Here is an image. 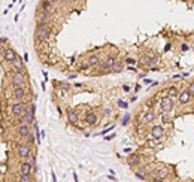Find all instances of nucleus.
<instances>
[{
    "mask_svg": "<svg viewBox=\"0 0 194 182\" xmlns=\"http://www.w3.org/2000/svg\"><path fill=\"white\" fill-rule=\"evenodd\" d=\"M32 172H33V167L29 161H24L20 164V175H25V176H32Z\"/></svg>",
    "mask_w": 194,
    "mask_h": 182,
    "instance_id": "1a4fd4ad",
    "label": "nucleus"
},
{
    "mask_svg": "<svg viewBox=\"0 0 194 182\" xmlns=\"http://www.w3.org/2000/svg\"><path fill=\"white\" fill-rule=\"evenodd\" d=\"M17 133H18V136L20 137H27L32 131H30V127L27 124H20L18 125V128H17Z\"/></svg>",
    "mask_w": 194,
    "mask_h": 182,
    "instance_id": "9b49d317",
    "label": "nucleus"
},
{
    "mask_svg": "<svg viewBox=\"0 0 194 182\" xmlns=\"http://www.w3.org/2000/svg\"><path fill=\"white\" fill-rule=\"evenodd\" d=\"M85 123L88 125H96L97 124V115L94 114V112H87V115H85Z\"/></svg>",
    "mask_w": 194,
    "mask_h": 182,
    "instance_id": "dca6fc26",
    "label": "nucleus"
},
{
    "mask_svg": "<svg viewBox=\"0 0 194 182\" xmlns=\"http://www.w3.org/2000/svg\"><path fill=\"white\" fill-rule=\"evenodd\" d=\"M128 164L131 166V167H135V166H139L140 164V158L137 157V155H131V157H128Z\"/></svg>",
    "mask_w": 194,
    "mask_h": 182,
    "instance_id": "4be33fe9",
    "label": "nucleus"
},
{
    "mask_svg": "<svg viewBox=\"0 0 194 182\" xmlns=\"http://www.w3.org/2000/svg\"><path fill=\"white\" fill-rule=\"evenodd\" d=\"M67 121L70 124H76L79 121V116H78V112L75 109H69L67 111Z\"/></svg>",
    "mask_w": 194,
    "mask_h": 182,
    "instance_id": "4468645a",
    "label": "nucleus"
},
{
    "mask_svg": "<svg viewBox=\"0 0 194 182\" xmlns=\"http://www.w3.org/2000/svg\"><path fill=\"white\" fill-rule=\"evenodd\" d=\"M6 42H8L6 37H0V45H2V44H6Z\"/></svg>",
    "mask_w": 194,
    "mask_h": 182,
    "instance_id": "473e14b6",
    "label": "nucleus"
},
{
    "mask_svg": "<svg viewBox=\"0 0 194 182\" xmlns=\"http://www.w3.org/2000/svg\"><path fill=\"white\" fill-rule=\"evenodd\" d=\"M169 176V170L164 169V167H160V169H155L154 170V178H158V179H166Z\"/></svg>",
    "mask_w": 194,
    "mask_h": 182,
    "instance_id": "2eb2a0df",
    "label": "nucleus"
},
{
    "mask_svg": "<svg viewBox=\"0 0 194 182\" xmlns=\"http://www.w3.org/2000/svg\"><path fill=\"white\" fill-rule=\"evenodd\" d=\"M123 67H124V64H123L121 61H116V63H115V66L112 67V72H114V73H120V72L123 70Z\"/></svg>",
    "mask_w": 194,
    "mask_h": 182,
    "instance_id": "5701e85b",
    "label": "nucleus"
},
{
    "mask_svg": "<svg viewBox=\"0 0 194 182\" xmlns=\"http://www.w3.org/2000/svg\"><path fill=\"white\" fill-rule=\"evenodd\" d=\"M188 91L191 93V96H194V82H193V84H190V88H188Z\"/></svg>",
    "mask_w": 194,
    "mask_h": 182,
    "instance_id": "c756f323",
    "label": "nucleus"
},
{
    "mask_svg": "<svg viewBox=\"0 0 194 182\" xmlns=\"http://www.w3.org/2000/svg\"><path fill=\"white\" fill-rule=\"evenodd\" d=\"M115 58L114 57H109L106 61H103L99 64V73L100 75H105V73H109V72H112V67L115 66Z\"/></svg>",
    "mask_w": 194,
    "mask_h": 182,
    "instance_id": "20e7f679",
    "label": "nucleus"
},
{
    "mask_svg": "<svg viewBox=\"0 0 194 182\" xmlns=\"http://www.w3.org/2000/svg\"><path fill=\"white\" fill-rule=\"evenodd\" d=\"M123 90L126 91V93H128V91H130V87H128V85H124V87H123Z\"/></svg>",
    "mask_w": 194,
    "mask_h": 182,
    "instance_id": "f704fd0d",
    "label": "nucleus"
},
{
    "mask_svg": "<svg viewBox=\"0 0 194 182\" xmlns=\"http://www.w3.org/2000/svg\"><path fill=\"white\" fill-rule=\"evenodd\" d=\"M160 109H161V114H170V112H172V109H173V100H172L169 96L161 97Z\"/></svg>",
    "mask_w": 194,
    "mask_h": 182,
    "instance_id": "39448f33",
    "label": "nucleus"
},
{
    "mask_svg": "<svg viewBox=\"0 0 194 182\" xmlns=\"http://www.w3.org/2000/svg\"><path fill=\"white\" fill-rule=\"evenodd\" d=\"M49 33H51V30H49L48 24H37L34 36H36L37 40H42L44 42V40H48L49 39Z\"/></svg>",
    "mask_w": 194,
    "mask_h": 182,
    "instance_id": "f257e3e1",
    "label": "nucleus"
},
{
    "mask_svg": "<svg viewBox=\"0 0 194 182\" xmlns=\"http://www.w3.org/2000/svg\"><path fill=\"white\" fill-rule=\"evenodd\" d=\"M99 64H100V58L97 57V55H91V57L88 58V66L90 67H96Z\"/></svg>",
    "mask_w": 194,
    "mask_h": 182,
    "instance_id": "412c9836",
    "label": "nucleus"
},
{
    "mask_svg": "<svg viewBox=\"0 0 194 182\" xmlns=\"http://www.w3.org/2000/svg\"><path fill=\"white\" fill-rule=\"evenodd\" d=\"M25 139H27V143H29L30 146H33V143H34V135H33V133H30V135L25 137Z\"/></svg>",
    "mask_w": 194,
    "mask_h": 182,
    "instance_id": "393cba45",
    "label": "nucleus"
},
{
    "mask_svg": "<svg viewBox=\"0 0 194 182\" xmlns=\"http://www.w3.org/2000/svg\"><path fill=\"white\" fill-rule=\"evenodd\" d=\"M11 64H12V67H13V72H23L24 64H23V60L20 57H17V60L13 63H11Z\"/></svg>",
    "mask_w": 194,
    "mask_h": 182,
    "instance_id": "f3484780",
    "label": "nucleus"
},
{
    "mask_svg": "<svg viewBox=\"0 0 194 182\" xmlns=\"http://www.w3.org/2000/svg\"><path fill=\"white\" fill-rule=\"evenodd\" d=\"M12 96H13V99H17V100H24V97H25V88L24 87H13V93H12Z\"/></svg>",
    "mask_w": 194,
    "mask_h": 182,
    "instance_id": "9d476101",
    "label": "nucleus"
},
{
    "mask_svg": "<svg viewBox=\"0 0 194 182\" xmlns=\"http://www.w3.org/2000/svg\"><path fill=\"white\" fill-rule=\"evenodd\" d=\"M11 82L13 87H24L25 84V78H24V72H13L11 78Z\"/></svg>",
    "mask_w": 194,
    "mask_h": 182,
    "instance_id": "423d86ee",
    "label": "nucleus"
},
{
    "mask_svg": "<svg viewBox=\"0 0 194 182\" xmlns=\"http://www.w3.org/2000/svg\"><path fill=\"white\" fill-rule=\"evenodd\" d=\"M152 182H164V179H158V178H154Z\"/></svg>",
    "mask_w": 194,
    "mask_h": 182,
    "instance_id": "c9c22d12",
    "label": "nucleus"
},
{
    "mask_svg": "<svg viewBox=\"0 0 194 182\" xmlns=\"http://www.w3.org/2000/svg\"><path fill=\"white\" fill-rule=\"evenodd\" d=\"M181 49H182V51H190V46H188V45H185V44H184V45L181 46Z\"/></svg>",
    "mask_w": 194,
    "mask_h": 182,
    "instance_id": "7c9ffc66",
    "label": "nucleus"
},
{
    "mask_svg": "<svg viewBox=\"0 0 194 182\" xmlns=\"http://www.w3.org/2000/svg\"><path fill=\"white\" fill-rule=\"evenodd\" d=\"M167 96L170 97L172 100H173V99H178V97H179V91H178L176 87H170V88L167 90Z\"/></svg>",
    "mask_w": 194,
    "mask_h": 182,
    "instance_id": "6ab92c4d",
    "label": "nucleus"
},
{
    "mask_svg": "<svg viewBox=\"0 0 194 182\" xmlns=\"http://www.w3.org/2000/svg\"><path fill=\"white\" fill-rule=\"evenodd\" d=\"M154 119H155V115H154V112H151V111H148L146 114L143 115V119H142V121H143L145 124H149V123H152Z\"/></svg>",
    "mask_w": 194,
    "mask_h": 182,
    "instance_id": "aec40b11",
    "label": "nucleus"
},
{
    "mask_svg": "<svg viewBox=\"0 0 194 182\" xmlns=\"http://www.w3.org/2000/svg\"><path fill=\"white\" fill-rule=\"evenodd\" d=\"M161 123H169V115L161 114Z\"/></svg>",
    "mask_w": 194,
    "mask_h": 182,
    "instance_id": "bb28decb",
    "label": "nucleus"
},
{
    "mask_svg": "<svg viewBox=\"0 0 194 182\" xmlns=\"http://www.w3.org/2000/svg\"><path fill=\"white\" fill-rule=\"evenodd\" d=\"M18 155H20L21 158H29V157L32 155V146H30L29 143H21V145L18 146Z\"/></svg>",
    "mask_w": 194,
    "mask_h": 182,
    "instance_id": "0eeeda50",
    "label": "nucleus"
},
{
    "mask_svg": "<svg viewBox=\"0 0 194 182\" xmlns=\"http://www.w3.org/2000/svg\"><path fill=\"white\" fill-rule=\"evenodd\" d=\"M170 48H172V45H170V44H167V45L164 46V51H169V49H170Z\"/></svg>",
    "mask_w": 194,
    "mask_h": 182,
    "instance_id": "e433bc0d",
    "label": "nucleus"
},
{
    "mask_svg": "<svg viewBox=\"0 0 194 182\" xmlns=\"http://www.w3.org/2000/svg\"><path fill=\"white\" fill-rule=\"evenodd\" d=\"M52 182H57V178H55V175L52 173Z\"/></svg>",
    "mask_w": 194,
    "mask_h": 182,
    "instance_id": "ea45409f",
    "label": "nucleus"
},
{
    "mask_svg": "<svg viewBox=\"0 0 194 182\" xmlns=\"http://www.w3.org/2000/svg\"><path fill=\"white\" fill-rule=\"evenodd\" d=\"M163 135H164V128L161 125H154L151 128V136L154 139H160V137H163Z\"/></svg>",
    "mask_w": 194,
    "mask_h": 182,
    "instance_id": "f8f14e48",
    "label": "nucleus"
},
{
    "mask_svg": "<svg viewBox=\"0 0 194 182\" xmlns=\"http://www.w3.org/2000/svg\"><path fill=\"white\" fill-rule=\"evenodd\" d=\"M32 123H34V104L29 106V108H27V111H25V114L20 118V124L30 125Z\"/></svg>",
    "mask_w": 194,
    "mask_h": 182,
    "instance_id": "7ed1b4c3",
    "label": "nucleus"
},
{
    "mask_svg": "<svg viewBox=\"0 0 194 182\" xmlns=\"http://www.w3.org/2000/svg\"><path fill=\"white\" fill-rule=\"evenodd\" d=\"M126 63L130 64V66H133V64H136V60H133V58H126Z\"/></svg>",
    "mask_w": 194,
    "mask_h": 182,
    "instance_id": "c85d7f7f",
    "label": "nucleus"
},
{
    "mask_svg": "<svg viewBox=\"0 0 194 182\" xmlns=\"http://www.w3.org/2000/svg\"><path fill=\"white\" fill-rule=\"evenodd\" d=\"M27 108H29V106H25L23 102L13 103V104L11 106V114H12V116H15V118H21V116L25 114Z\"/></svg>",
    "mask_w": 194,
    "mask_h": 182,
    "instance_id": "f03ea898",
    "label": "nucleus"
},
{
    "mask_svg": "<svg viewBox=\"0 0 194 182\" xmlns=\"http://www.w3.org/2000/svg\"><path fill=\"white\" fill-rule=\"evenodd\" d=\"M118 104H120V106H121V108H127V103L121 102V100H120V102H118Z\"/></svg>",
    "mask_w": 194,
    "mask_h": 182,
    "instance_id": "72a5a7b5",
    "label": "nucleus"
},
{
    "mask_svg": "<svg viewBox=\"0 0 194 182\" xmlns=\"http://www.w3.org/2000/svg\"><path fill=\"white\" fill-rule=\"evenodd\" d=\"M73 179H75V182H78V176H76V173H73Z\"/></svg>",
    "mask_w": 194,
    "mask_h": 182,
    "instance_id": "58836bf2",
    "label": "nucleus"
},
{
    "mask_svg": "<svg viewBox=\"0 0 194 182\" xmlns=\"http://www.w3.org/2000/svg\"><path fill=\"white\" fill-rule=\"evenodd\" d=\"M18 57V54L12 49V48H8V49H5V52H3V58H5V61H8V63H13L15 60Z\"/></svg>",
    "mask_w": 194,
    "mask_h": 182,
    "instance_id": "6e6552de",
    "label": "nucleus"
},
{
    "mask_svg": "<svg viewBox=\"0 0 194 182\" xmlns=\"http://www.w3.org/2000/svg\"><path fill=\"white\" fill-rule=\"evenodd\" d=\"M114 137H115V135H111V136L106 137V140H111V139H114Z\"/></svg>",
    "mask_w": 194,
    "mask_h": 182,
    "instance_id": "4c0bfd02",
    "label": "nucleus"
},
{
    "mask_svg": "<svg viewBox=\"0 0 194 182\" xmlns=\"http://www.w3.org/2000/svg\"><path fill=\"white\" fill-rule=\"evenodd\" d=\"M40 6H42V11L46 12V13H49V12L52 11V8H54V5H52V3H51L49 0H44Z\"/></svg>",
    "mask_w": 194,
    "mask_h": 182,
    "instance_id": "a211bd4d",
    "label": "nucleus"
},
{
    "mask_svg": "<svg viewBox=\"0 0 194 182\" xmlns=\"http://www.w3.org/2000/svg\"><path fill=\"white\" fill-rule=\"evenodd\" d=\"M112 128H114V127H109V128H106V130H103V131H102V133H100V135H106V133H108V131H111Z\"/></svg>",
    "mask_w": 194,
    "mask_h": 182,
    "instance_id": "2f4dec72",
    "label": "nucleus"
},
{
    "mask_svg": "<svg viewBox=\"0 0 194 182\" xmlns=\"http://www.w3.org/2000/svg\"><path fill=\"white\" fill-rule=\"evenodd\" d=\"M191 97H193V96H191V93H190L188 90H185V91H182V93L179 94V97H178V99H179V103H181V104H187V103L191 102Z\"/></svg>",
    "mask_w": 194,
    "mask_h": 182,
    "instance_id": "ddd939ff",
    "label": "nucleus"
},
{
    "mask_svg": "<svg viewBox=\"0 0 194 182\" xmlns=\"http://www.w3.org/2000/svg\"><path fill=\"white\" fill-rule=\"evenodd\" d=\"M149 60H151V58L145 55V57H142V58H140V63H142L143 66H149Z\"/></svg>",
    "mask_w": 194,
    "mask_h": 182,
    "instance_id": "a878e982",
    "label": "nucleus"
},
{
    "mask_svg": "<svg viewBox=\"0 0 194 182\" xmlns=\"http://www.w3.org/2000/svg\"><path fill=\"white\" fill-rule=\"evenodd\" d=\"M18 182H33V179H32V176L20 175V178H18Z\"/></svg>",
    "mask_w": 194,
    "mask_h": 182,
    "instance_id": "b1692460",
    "label": "nucleus"
},
{
    "mask_svg": "<svg viewBox=\"0 0 194 182\" xmlns=\"http://www.w3.org/2000/svg\"><path fill=\"white\" fill-rule=\"evenodd\" d=\"M128 121H130V115L127 114L126 116L123 118V123H121V124H123V125H127V124H128Z\"/></svg>",
    "mask_w": 194,
    "mask_h": 182,
    "instance_id": "cd10ccee",
    "label": "nucleus"
},
{
    "mask_svg": "<svg viewBox=\"0 0 194 182\" xmlns=\"http://www.w3.org/2000/svg\"><path fill=\"white\" fill-rule=\"evenodd\" d=\"M49 2H51V3H52V5H55V3H57L58 0H49Z\"/></svg>",
    "mask_w": 194,
    "mask_h": 182,
    "instance_id": "a19ab883",
    "label": "nucleus"
}]
</instances>
